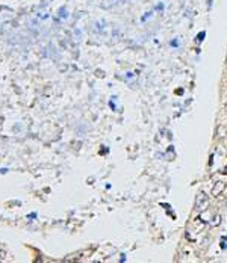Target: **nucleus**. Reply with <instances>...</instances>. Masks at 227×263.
<instances>
[{
  "mask_svg": "<svg viewBox=\"0 0 227 263\" xmlns=\"http://www.w3.org/2000/svg\"><path fill=\"white\" fill-rule=\"evenodd\" d=\"M209 206V198L206 197V194H198V197H197V200H195V209L197 210H205V209Z\"/></svg>",
  "mask_w": 227,
  "mask_h": 263,
  "instance_id": "f257e3e1",
  "label": "nucleus"
},
{
  "mask_svg": "<svg viewBox=\"0 0 227 263\" xmlns=\"http://www.w3.org/2000/svg\"><path fill=\"white\" fill-rule=\"evenodd\" d=\"M224 189H226V183L224 182H217V183H215V186L212 188V195L213 197H218Z\"/></svg>",
  "mask_w": 227,
  "mask_h": 263,
  "instance_id": "f03ea898",
  "label": "nucleus"
}]
</instances>
